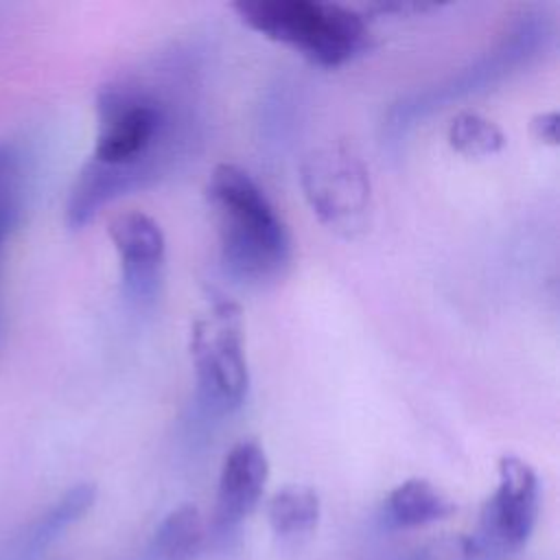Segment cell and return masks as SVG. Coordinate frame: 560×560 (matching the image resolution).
<instances>
[{
	"label": "cell",
	"instance_id": "5b68a950",
	"mask_svg": "<svg viewBox=\"0 0 560 560\" xmlns=\"http://www.w3.org/2000/svg\"><path fill=\"white\" fill-rule=\"evenodd\" d=\"M300 184L311 210L332 232L352 238L368 225L370 175L350 149L341 144L313 149L300 164Z\"/></svg>",
	"mask_w": 560,
	"mask_h": 560
},
{
	"label": "cell",
	"instance_id": "ba28073f",
	"mask_svg": "<svg viewBox=\"0 0 560 560\" xmlns=\"http://www.w3.org/2000/svg\"><path fill=\"white\" fill-rule=\"evenodd\" d=\"M269 477V462L256 440L236 442L223 459L217 486V523L232 527L258 505Z\"/></svg>",
	"mask_w": 560,
	"mask_h": 560
},
{
	"label": "cell",
	"instance_id": "2e32d148",
	"mask_svg": "<svg viewBox=\"0 0 560 560\" xmlns=\"http://www.w3.org/2000/svg\"><path fill=\"white\" fill-rule=\"evenodd\" d=\"M0 247H2V241H0Z\"/></svg>",
	"mask_w": 560,
	"mask_h": 560
},
{
	"label": "cell",
	"instance_id": "3957f363",
	"mask_svg": "<svg viewBox=\"0 0 560 560\" xmlns=\"http://www.w3.org/2000/svg\"><path fill=\"white\" fill-rule=\"evenodd\" d=\"M236 15L256 33L324 68H337L368 44L363 13L330 0H238Z\"/></svg>",
	"mask_w": 560,
	"mask_h": 560
},
{
	"label": "cell",
	"instance_id": "30bf717a",
	"mask_svg": "<svg viewBox=\"0 0 560 560\" xmlns=\"http://www.w3.org/2000/svg\"><path fill=\"white\" fill-rule=\"evenodd\" d=\"M385 512L398 527H420L451 516L455 512V503L431 481L407 479L389 492Z\"/></svg>",
	"mask_w": 560,
	"mask_h": 560
},
{
	"label": "cell",
	"instance_id": "52a82bcc",
	"mask_svg": "<svg viewBox=\"0 0 560 560\" xmlns=\"http://www.w3.org/2000/svg\"><path fill=\"white\" fill-rule=\"evenodd\" d=\"M107 234L118 254L125 293L138 302L151 300L158 291L166 256L160 223L140 210H127L107 221Z\"/></svg>",
	"mask_w": 560,
	"mask_h": 560
},
{
	"label": "cell",
	"instance_id": "6da1fadb",
	"mask_svg": "<svg viewBox=\"0 0 560 560\" xmlns=\"http://www.w3.org/2000/svg\"><path fill=\"white\" fill-rule=\"evenodd\" d=\"M184 140L173 101L153 81L131 77L101 88L94 149L70 188L68 228L81 230L109 201L155 182Z\"/></svg>",
	"mask_w": 560,
	"mask_h": 560
},
{
	"label": "cell",
	"instance_id": "4fadbf2b",
	"mask_svg": "<svg viewBox=\"0 0 560 560\" xmlns=\"http://www.w3.org/2000/svg\"><path fill=\"white\" fill-rule=\"evenodd\" d=\"M448 144L466 158H486L503 149V131L477 112H462L448 125Z\"/></svg>",
	"mask_w": 560,
	"mask_h": 560
},
{
	"label": "cell",
	"instance_id": "277c9868",
	"mask_svg": "<svg viewBox=\"0 0 560 560\" xmlns=\"http://www.w3.org/2000/svg\"><path fill=\"white\" fill-rule=\"evenodd\" d=\"M190 359L201 402L219 413L243 405L249 389V368L243 339L241 306L223 293H212L190 326Z\"/></svg>",
	"mask_w": 560,
	"mask_h": 560
},
{
	"label": "cell",
	"instance_id": "8fae6325",
	"mask_svg": "<svg viewBox=\"0 0 560 560\" xmlns=\"http://www.w3.org/2000/svg\"><path fill=\"white\" fill-rule=\"evenodd\" d=\"M267 516L271 529L282 538L311 534L319 521V497L308 486H284L269 499Z\"/></svg>",
	"mask_w": 560,
	"mask_h": 560
},
{
	"label": "cell",
	"instance_id": "9a60e30c",
	"mask_svg": "<svg viewBox=\"0 0 560 560\" xmlns=\"http://www.w3.org/2000/svg\"><path fill=\"white\" fill-rule=\"evenodd\" d=\"M558 112H542L532 118V131L540 142L551 147L558 144Z\"/></svg>",
	"mask_w": 560,
	"mask_h": 560
},
{
	"label": "cell",
	"instance_id": "5bb4252c",
	"mask_svg": "<svg viewBox=\"0 0 560 560\" xmlns=\"http://www.w3.org/2000/svg\"><path fill=\"white\" fill-rule=\"evenodd\" d=\"M22 206V168L18 151L0 142V241L18 225Z\"/></svg>",
	"mask_w": 560,
	"mask_h": 560
},
{
	"label": "cell",
	"instance_id": "9c48e42d",
	"mask_svg": "<svg viewBox=\"0 0 560 560\" xmlns=\"http://www.w3.org/2000/svg\"><path fill=\"white\" fill-rule=\"evenodd\" d=\"M96 488L92 483H77L63 492L44 514L31 521L4 551L7 560H33L74 521H79L94 503Z\"/></svg>",
	"mask_w": 560,
	"mask_h": 560
},
{
	"label": "cell",
	"instance_id": "7a4b0ae2",
	"mask_svg": "<svg viewBox=\"0 0 560 560\" xmlns=\"http://www.w3.org/2000/svg\"><path fill=\"white\" fill-rule=\"evenodd\" d=\"M206 197L214 210L225 271L245 282L280 276L291 258V238L258 182L245 168L221 162L208 177Z\"/></svg>",
	"mask_w": 560,
	"mask_h": 560
},
{
	"label": "cell",
	"instance_id": "8992f818",
	"mask_svg": "<svg viewBox=\"0 0 560 560\" xmlns=\"http://www.w3.org/2000/svg\"><path fill=\"white\" fill-rule=\"evenodd\" d=\"M540 486L534 468L516 457L499 459V483L481 512V538L501 551L521 549L538 516Z\"/></svg>",
	"mask_w": 560,
	"mask_h": 560
},
{
	"label": "cell",
	"instance_id": "7c38bea8",
	"mask_svg": "<svg viewBox=\"0 0 560 560\" xmlns=\"http://www.w3.org/2000/svg\"><path fill=\"white\" fill-rule=\"evenodd\" d=\"M206 538L199 510L190 503L171 510L155 529V549L164 560H192Z\"/></svg>",
	"mask_w": 560,
	"mask_h": 560
}]
</instances>
